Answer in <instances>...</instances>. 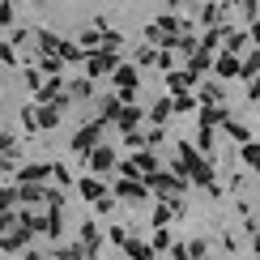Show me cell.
<instances>
[{"label":"cell","mask_w":260,"mask_h":260,"mask_svg":"<svg viewBox=\"0 0 260 260\" xmlns=\"http://www.w3.org/2000/svg\"><path fill=\"white\" fill-rule=\"evenodd\" d=\"M218 77H243V60L231 56V51H226V56H218Z\"/></svg>","instance_id":"6da1fadb"},{"label":"cell","mask_w":260,"mask_h":260,"mask_svg":"<svg viewBox=\"0 0 260 260\" xmlns=\"http://www.w3.org/2000/svg\"><path fill=\"white\" fill-rule=\"evenodd\" d=\"M226 47H231V56H235V51H243V47H247V35H239V30L226 35Z\"/></svg>","instance_id":"3957f363"},{"label":"cell","mask_w":260,"mask_h":260,"mask_svg":"<svg viewBox=\"0 0 260 260\" xmlns=\"http://www.w3.org/2000/svg\"><path fill=\"white\" fill-rule=\"evenodd\" d=\"M167 85H171V90H188V85H192V73H167Z\"/></svg>","instance_id":"7a4b0ae2"},{"label":"cell","mask_w":260,"mask_h":260,"mask_svg":"<svg viewBox=\"0 0 260 260\" xmlns=\"http://www.w3.org/2000/svg\"><path fill=\"white\" fill-rule=\"evenodd\" d=\"M247 162H252V167H260V145H247Z\"/></svg>","instance_id":"277c9868"},{"label":"cell","mask_w":260,"mask_h":260,"mask_svg":"<svg viewBox=\"0 0 260 260\" xmlns=\"http://www.w3.org/2000/svg\"><path fill=\"white\" fill-rule=\"evenodd\" d=\"M252 39H256V43H260V21H256V26H252Z\"/></svg>","instance_id":"8992f818"},{"label":"cell","mask_w":260,"mask_h":260,"mask_svg":"<svg viewBox=\"0 0 260 260\" xmlns=\"http://www.w3.org/2000/svg\"><path fill=\"white\" fill-rule=\"evenodd\" d=\"M252 99H260V77H256V81H252Z\"/></svg>","instance_id":"5b68a950"}]
</instances>
